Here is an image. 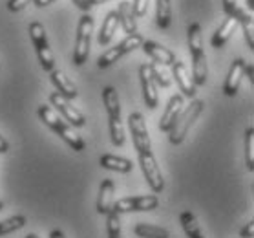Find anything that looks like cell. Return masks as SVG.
I'll use <instances>...</instances> for the list:
<instances>
[{"instance_id":"cell-1","label":"cell","mask_w":254,"mask_h":238,"mask_svg":"<svg viewBox=\"0 0 254 238\" xmlns=\"http://www.w3.org/2000/svg\"><path fill=\"white\" fill-rule=\"evenodd\" d=\"M39 117H41V121L44 123V125H48V127L52 128L53 132L59 134L75 152L84 151V140H82L79 134L73 132V128L69 127L63 117L55 114V110H53L52 106H48V105L39 106Z\"/></svg>"},{"instance_id":"cell-2","label":"cell","mask_w":254,"mask_h":238,"mask_svg":"<svg viewBox=\"0 0 254 238\" xmlns=\"http://www.w3.org/2000/svg\"><path fill=\"white\" fill-rule=\"evenodd\" d=\"M203 106H205V103L199 101V99H196V101H192L190 103V106H187L185 110H181V114H179L176 123H174V127L170 128V132H168V140H170L172 145L183 143V140L187 138V134H189L190 127L194 125L197 116L203 112Z\"/></svg>"},{"instance_id":"cell-3","label":"cell","mask_w":254,"mask_h":238,"mask_svg":"<svg viewBox=\"0 0 254 238\" xmlns=\"http://www.w3.org/2000/svg\"><path fill=\"white\" fill-rule=\"evenodd\" d=\"M92 31H93V17L90 13L82 15L77 28V39L75 48H73V64L82 66L88 61L90 55V42H92Z\"/></svg>"},{"instance_id":"cell-4","label":"cell","mask_w":254,"mask_h":238,"mask_svg":"<svg viewBox=\"0 0 254 238\" xmlns=\"http://www.w3.org/2000/svg\"><path fill=\"white\" fill-rule=\"evenodd\" d=\"M29 37L33 41V46L37 50L41 66L46 72L55 70V57H53L52 50H50V42L46 37V29L41 22H31L29 24Z\"/></svg>"},{"instance_id":"cell-5","label":"cell","mask_w":254,"mask_h":238,"mask_svg":"<svg viewBox=\"0 0 254 238\" xmlns=\"http://www.w3.org/2000/svg\"><path fill=\"white\" fill-rule=\"evenodd\" d=\"M159 200L154 194H146V196H128L117 200L112 209L116 213H141V211H154L157 209Z\"/></svg>"},{"instance_id":"cell-6","label":"cell","mask_w":254,"mask_h":238,"mask_svg":"<svg viewBox=\"0 0 254 238\" xmlns=\"http://www.w3.org/2000/svg\"><path fill=\"white\" fill-rule=\"evenodd\" d=\"M128 127H130V132H132V141L133 147L139 154H144V152H150V134L146 130V123H144V117L139 114V112H133L128 116Z\"/></svg>"},{"instance_id":"cell-7","label":"cell","mask_w":254,"mask_h":238,"mask_svg":"<svg viewBox=\"0 0 254 238\" xmlns=\"http://www.w3.org/2000/svg\"><path fill=\"white\" fill-rule=\"evenodd\" d=\"M139 165H141V170H143V176L146 183L150 185V189L154 192H161L163 187H165V181H163L161 170L157 167L156 158L152 152H144V154H139Z\"/></svg>"},{"instance_id":"cell-8","label":"cell","mask_w":254,"mask_h":238,"mask_svg":"<svg viewBox=\"0 0 254 238\" xmlns=\"http://www.w3.org/2000/svg\"><path fill=\"white\" fill-rule=\"evenodd\" d=\"M50 101H52V105L55 106L61 114H63L64 121H68L69 125H73V127H84L86 117L82 116V112L77 110L75 106H71L69 99L63 97L59 92H55V93H52V95H50Z\"/></svg>"},{"instance_id":"cell-9","label":"cell","mask_w":254,"mask_h":238,"mask_svg":"<svg viewBox=\"0 0 254 238\" xmlns=\"http://www.w3.org/2000/svg\"><path fill=\"white\" fill-rule=\"evenodd\" d=\"M139 77H141V86H143V97H144V103L146 106L154 110L159 103V95H157V86L154 79H152V74H150V66L148 64H143L141 68H139Z\"/></svg>"},{"instance_id":"cell-10","label":"cell","mask_w":254,"mask_h":238,"mask_svg":"<svg viewBox=\"0 0 254 238\" xmlns=\"http://www.w3.org/2000/svg\"><path fill=\"white\" fill-rule=\"evenodd\" d=\"M141 48H143V52L146 53L154 63L161 64V66H172V64L176 63V55H174L168 48L161 46V44H157V42L143 41Z\"/></svg>"},{"instance_id":"cell-11","label":"cell","mask_w":254,"mask_h":238,"mask_svg":"<svg viewBox=\"0 0 254 238\" xmlns=\"http://www.w3.org/2000/svg\"><path fill=\"white\" fill-rule=\"evenodd\" d=\"M181 110H183V95H172L165 112H163L161 119H159V130L161 132H170V128L174 127V123L181 114Z\"/></svg>"},{"instance_id":"cell-12","label":"cell","mask_w":254,"mask_h":238,"mask_svg":"<svg viewBox=\"0 0 254 238\" xmlns=\"http://www.w3.org/2000/svg\"><path fill=\"white\" fill-rule=\"evenodd\" d=\"M172 77L179 84L183 95H187V97H194V95H196V84L192 81L190 74L187 70V66L181 63V61H176V63L172 64Z\"/></svg>"},{"instance_id":"cell-13","label":"cell","mask_w":254,"mask_h":238,"mask_svg":"<svg viewBox=\"0 0 254 238\" xmlns=\"http://www.w3.org/2000/svg\"><path fill=\"white\" fill-rule=\"evenodd\" d=\"M245 61L243 59H236L234 63L231 64V70H229V76L225 79V84H223V93L229 95V97H234L238 93V88H240V82H242L243 72H245Z\"/></svg>"},{"instance_id":"cell-14","label":"cell","mask_w":254,"mask_h":238,"mask_svg":"<svg viewBox=\"0 0 254 238\" xmlns=\"http://www.w3.org/2000/svg\"><path fill=\"white\" fill-rule=\"evenodd\" d=\"M240 26V18L238 17H229V18H225V22L221 24L220 28L216 29V33L212 35V46L214 48H223L227 44V41L232 37V33L236 31V28Z\"/></svg>"},{"instance_id":"cell-15","label":"cell","mask_w":254,"mask_h":238,"mask_svg":"<svg viewBox=\"0 0 254 238\" xmlns=\"http://www.w3.org/2000/svg\"><path fill=\"white\" fill-rule=\"evenodd\" d=\"M192 55V81L196 86H203L207 82V57L203 50L190 52Z\"/></svg>"},{"instance_id":"cell-16","label":"cell","mask_w":254,"mask_h":238,"mask_svg":"<svg viewBox=\"0 0 254 238\" xmlns=\"http://www.w3.org/2000/svg\"><path fill=\"white\" fill-rule=\"evenodd\" d=\"M114 181L112 180H103L101 187H99V198H97V211L101 215H108L112 211V205H114Z\"/></svg>"},{"instance_id":"cell-17","label":"cell","mask_w":254,"mask_h":238,"mask_svg":"<svg viewBox=\"0 0 254 238\" xmlns=\"http://www.w3.org/2000/svg\"><path fill=\"white\" fill-rule=\"evenodd\" d=\"M50 77H52V82L57 86V92L63 95V97H66V99H75L77 97V88H75V84L69 81L68 77L64 76V72H61V70H52L50 72Z\"/></svg>"},{"instance_id":"cell-18","label":"cell","mask_w":254,"mask_h":238,"mask_svg":"<svg viewBox=\"0 0 254 238\" xmlns=\"http://www.w3.org/2000/svg\"><path fill=\"white\" fill-rule=\"evenodd\" d=\"M99 163H101V167L103 168L116 170V172H123V174H127V172H130V170L133 168L130 159L121 158V156H114V154H103V156L99 158Z\"/></svg>"},{"instance_id":"cell-19","label":"cell","mask_w":254,"mask_h":238,"mask_svg":"<svg viewBox=\"0 0 254 238\" xmlns=\"http://www.w3.org/2000/svg\"><path fill=\"white\" fill-rule=\"evenodd\" d=\"M117 26H119V15H117V11H110L106 15V18H104L103 26H101V31H99L97 41L101 46H104V44H108V42L112 41L114 33L117 31Z\"/></svg>"},{"instance_id":"cell-20","label":"cell","mask_w":254,"mask_h":238,"mask_svg":"<svg viewBox=\"0 0 254 238\" xmlns=\"http://www.w3.org/2000/svg\"><path fill=\"white\" fill-rule=\"evenodd\" d=\"M117 15H119V24H121L123 29L127 31L128 35L135 33L137 24H135V15H133V9H132V2H121V4H119V9H117Z\"/></svg>"},{"instance_id":"cell-21","label":"cell","mask_w":254,"mask_h":238,"mask_svg":"<svg viewBox=\"0 0 254 238\" xmlns=\"http://www.w3.org/2000/svg\"><path fill=\"white\" fill-rule=\"evenodd\" d=\"M103 103L106 106V112L110 119H119L121 117V105H119V93L114 86H106L103 90Z\"/></svg>"},{"instance_id":"cell-22","label":"cell","mask_w":254,"mask_h":238,"mask_svg":"<svg viewBox=\"0 0 254 238\" xmlns=\"http://www.w3.org/2000/svg\"><path fill=\"white\" fill-rule=\"evenodd\" d=\"M172 22V6L170 0H156V24L161 29H167Z\"/></svg>"},{"instance_id":"cell-23","label":"cell","mask_w":254,"mask_h":238,"mask_svg":"<svg viewBox=\"0 0 254 238\" xmlns=\"http://www.w3.org/2000/svg\"><path fill=\"white\" fill-rule=\"evenodd\" d=\"M133 233L139 238H170V233L165 227L152 226V224H137L133 227Z\"/></svg>"},{"instance_id":"cell-24","label":"cell","mask_w":254,"mask_h":238,"mask_svg":"<svg viewBox=\"0 0 254 238\" xmlns=\"http://www.w3.org/2000/svg\"><path fill=\"white\" fill-rule=\"evenodd\" d=\"M179 220H181V226H183V229H185L187 237L189 238H205L201 235V229H199V224H197L196 216L192 215L190 211L181 213Z\"/></svg>"},{"instance_id":"cell-25","label":"cell","mask_w":254,"mask_h":238,"mask_svg":"<svg viewBox=\"0 0 254 238\" xmlns=\"http://www.w3.org/2000/svg\"><path fill=\"white\" fill-rule=\"evenodd\" d=\"M26 224H28V218L22 215L11 216V218H7V220L0 222V237L9 235V233H13V231H18V229H22Z\"/></svg>"},{"instance_id":"cell-26","label":"cell","mask_w":254,"mask_h":238,"mask_svg":"<svg viewBox=\"0 0 254 238\" xmlns=\"http://www.w3.org/2000/svg\"><path fill=\"white\" fill-rule=\"evenodd\" d=\"M189 50L190 52H197V50H203V35H201V26L197 22L190 24L189 29Z\"/></svg>"},{"instance_id":"cell-27","label":"cell","mask_w":254,"mask_h":238,"mask_svg":"<svg viewBox=\"0 0 254 238\" xmlns=\"http://www.w3.org/2000/svg\"><path fill=\"white\" fill-rule=\"evenodd\" d=\"M125 53H123V50L119 48V44H117L116 48H110V50H106V52L101 55V57L97 59V66L103 70V68H108V66H112L114 63H117L119 59L123 57Z\"/></svg>"},{"instance_id":"cell-28","label":"cell","mask_w":254,"mask_h":238,"mask_svg":"<svg viewBox=\"0 0 254 238\" xmlns=\"http://www.w3.org/2000/svg\"><path fill=\"white\" fill-rule=\"evenodd\" d=\"M148 66H150V74H152L154 82H156V86H161V88L170 86V77H168L165 66H161V64H157V63H152V64H148Z\"/></svg>"},{"instance_id":"cell-29","label":"cell","mask_w":254,"mask_h":238,"mask_svg":"<svg viewBox=\"0 0 254 238\" xmlns=\"http://www.w3.org/2000/svg\"><path fill=\"white\" fill-rule=\"evenodd\" d=\"M245 161L247 168L253 172L254 170V127H249L245 132Z\"/></svg>"},{"instance_id":"cell-30","label":"cell","mask_w":254,"mask_h":238,"mask_svg":"<svg viewBox=\"0 0 254 238\" xmlns=\"http://www.w3.org/2000/svg\"><path fill=\"white\" fill-rule=\"evenodd\" d=\"M106 229L110 238H121V220H119V213H116L114 209L106 215Z\"/></svg>"},{"instance_id":"cell-31","label":"cell","mask_w":254,"mask_h":238,"mask_svg":"<svg viewBox=\"0 0 254 238\" xmlns=\"http://www.w3.org/2000/svg\"><path fill=\"white\" fill-rule=\"evenodd\" d=\"M110 134H112V143L116 147L125 145V128H123L121 117L119 119H110Z\"/></svg>"},{"instance_id":"cell-32","label":"cell","mask_w":254,"mask_h":238,"mask_svg":"<svg viewBox=\"0 0 254 238\" xmlns=\"http://www.w3.org/2000/svg\"><path fill=\"white\" fill-rule=\"evenodd\" d=\"M143 41L144 39L139 35V33H132V35H127V39L123 42H119V48L123 50V53H130V52H133V50L141 48Z\"/></svg>"},{"instance_id":"cell-33","label":"cell","mask_w":254,"mask_h":238,"mask_svg":"<svg viewBox=\"0 0 254 238\" xmlns=\"http://www.w3.org/2000/svg\"><path fill=\"white\" fill-rule=\"evenodd\" d=\"M148 2L150 0H133L132 2V9L135 18L137 17H144L146 15V9H148Z\"/></svg>"},{"instance_id":"cell-34","label":"cell","mask_w":254,"mask_h":238,"mask_svg":"<svg viewBox=\"0 0 254 238\" xmlns=\"http://www.w3.org/2000/svg\"><path fill=\"white\" fill-rule=\"evenodd\" d=\"M240 0H223V9H225V13L229 15V17H234L236 15V11L240 9Z\"/></svg>"},{"instance_id":"cell-35","label":"cell","mask_w":254,"mask_h":238,"mask_svg":"<svg viewBox=\"0 0 254 238\" xmlns=\"http://www.w3.org/2000/svg\"><path fill=\"white\" fill-rule=\"evenodd\" d=\"M29 2H33V0H9V2H7V7H9V11L17 13V11H22Z\"/></svg>"},{"instance_id":"cell-36","label":"cell","mask_w":254,"mask_h":238,"mask_svg":"<svg viewBox=\"0 0 254 238\" xmlns=\"http://www.w3.org/2000/svg\"><path fill=\"white\" fill-rule=\"evenodd\" d=\"M240 237L242 238H254V220H251L247 226L240 231Z\"/></svg>"},{"instance_id":"cell-37","label":"cell","mask_w":254,"mask_h":238,"mask_svg":"<svg viewBox=\"0 0 254 238\" xmlns=\"http://www.w3.org/2000/svg\"><path fill=\"white\" fill-rule=\"evenodd\" d=\"M73 4H77V6L81 7L82 11H90V7H92L90 0H73Z\"/></svg>"},{"instance_id":"cell-38","label":"cell","mask_w":254,"mask_h":238,"mask_svg":"<svg viewBox=\"0 0 254 238\" xmlns=\"http://www.w3.org/2000/svg\"><path fill=\"white\" fill-rule=\"evenodd\" d=\"M243 76L249 77V81L253 82L254 81V70H253V64H245V72H243Z\"/></svg>"},{"instance_id":"cell-39","label":"cell","mask_w":254,"mask_h":238,"mask_svg":"<svg viewBox=\"0 0 254 238\" xmlns=\"http://www.w3.org/2000/svg\"><path fill=\"white\" fill-rule=\"evenodd\" d=\"M7 151H9V145H7V141L0 136V154H6Z\"/></svg>"},{"instance_id":"cell-40","label":"cell","mask_w":254,"mask_h":238,"mask_svg":"<svg viewBox=\"0 0 254 238\" xmlns=\"http://www.w3.org/2000/svg\"><path fill=\"white\" fill-rule=\"evenodd\" d=\"M33 2L37 7H46V6H50V4H53L55 0H33Z\"/></svg>"},{"instance_id":"cell-41","label":"cell","mask_w":254,"mask_h":238,"mask_svg":"<svg viewBox=\"0 0 254 238\" xmlns=\"http://www.w3.org/2000/svg\"><path fill=\"white\" fill-rule=\"evenodd\" d=\"M50 238H66V237H64V233L61 231V229H55V231H52Z\"/></svg>"},{"instance_id":"cell-42","label":"cell","mask_w":254,"mask_h":238,"mask_svg":"<svg viewBox=\"0 0 254 238\" xmlns=\"http://www.w3.org/2000/svg\"><path fill=\"white\" fill-rule=\"evenodd\" d=\"M104 2H108V0H90V4H92V6H97V4H104Z\"/></svg>"},{"instance_id":"cell-43","label":"cell","mask_w":254,"mask_h":238,"mask_svg":"<svg viewBox=\"0 0 254 238\" xmlns=\"http://www.w3.org/2000/svg\"><path fill=\"white\" fill-rule=\"evenodd\" d=\"M247 4H249V9L253 11V7H254V0H247Z\"/></svg>"},{"instance_id":"cell-44","label":"cell","mask_w":254,"mask_h":238,"mask_svg":"<svg viewBox=\"0 0 254 238\" xmlns=\"http://www.w3.org/2000/svg\"><path fill=\"white\" fill-rule=\"evenodd\" d=\"M26 238H39L37 235H26Z\"/></svg>"},{"instance_id":"cell-45","label":"cell","mask_w":254,"mask_h":238,"mask_svg":"<svg viewBox=\"0 0 254 238\" xmlns=\"http://www.w3.org/2000/svg\"><path fill=\"white\" fill-rule=\"evenodd\" d=\"M2 209H4V203L0 202V211H2Z\"/></svg>"}]
</instances>
